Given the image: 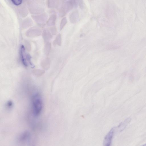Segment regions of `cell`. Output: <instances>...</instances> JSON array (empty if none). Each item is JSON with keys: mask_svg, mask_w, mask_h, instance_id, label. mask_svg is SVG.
I'll list each match as a JSON object with an SVG mask.
<instances>
[{"mask_svg": "<svg viewBox=\"0 0 146 146\" xmlns=\"http://www.w3.org/2000/svg\"><path fill=\"white\" fill-rule=\"evenodd\" d=\"M31 106L33 113L35 116L40 115L43 108V102L42 97L39 93L34 94L32 97Z\"/></svg>", "mask_w": 146, "mask_h": 146, "instance_id": "1", "label": "cell"}, {"mask_svg": "<svg viewBox=\"0 0 146 146\" xmlns=\"http://www.w3.org/2000/svg\"><path fill=\"white\" fill-rule=\"evenodd\" d=\"M115 130V127L112 128L105 136L104 141V145L110 146Z\"/></svg>", "mask_w": 146, "mask_h": 146, "instance_id": "2", "label": "cell"}, {"mask_svg": "<svg viewBox=\"0 0 146 146\" xmlns=\"http://www.w3.org/2000/svg\"><path fill=\"white\" fill-rule=\"evenodd\" d=\"M31 137V135L29 132L25 131L22 133L18 138V141L21 143H25L29 141Z\"/></svg>", "mask_w": 146, "mask_h": 146, "instance_id": "3", "label": "cell"}, {"mask_svg": "<svg viewBox=\"0 0 146 146\" xmlns=\"http://www.w3.org/2000/svg\"><path fill=\"white\" fill-rule=\"evenodd\" d=\"M131 120L130 118L126 119L123 122L121 123L117 127L118 129L120 131L123 130L127 126Z\"/></svg>", "mask_w": 146, "mask_h": 146, "instance_id": "4", "label": "cell"}, {"mask_svg": "<svg viewBox=\"0 0 146 146\" xmlns=\"http://www.w3.org/2000/svg\"><path fill=\"white\" fill-rule=\"evenodd\" d=\"M13 106V103L11 101H8L6 104V107L8 109H10Z\"/></svg>", "mask_w": 146, "mask_h": 146, "instance_id": "5", "label": "cell"}, {"mask_svg": "<svg viewBox=\"0 0 146 146\" xmlns=\"http://www.w3.org/2000/svg\"><path fill=\"white\" fill-rule=\"evenodd\" d=\"M12 3L15 5L18 6L21 5L22 0H11Z\"/></svg>", "mask_w": 146, "mask_h": 146, "instance_id": "6", "label": "cell"}, {"mask_svg": "<svg viewBox=\"0 0 146 146\" xmlns=\"http://www.w3.org/2000/svg\"><path fill=\"white\" fill-rule=\"evenodd\" d=\"M56 42L58 45H60L61 43V38L60 35H58L56 37Z\"/></svg>", "mask_w": 146, "mask_h": 146, "instance_id": "7", "label": "cell"}, {"mask_svg": "<svg viewBox=\"0 0 146 146\" xmlns=\"http://www.w3.org/2000/svg\"><path fill=\"white\" fill-rule=\"evenodd\" d=\"M143 146H146V144H144V145H143Z\"/></svg>", "mask_w": 146, "mask_h": 146, "instance_id": "8", "label": "cell"}]
</instances>
